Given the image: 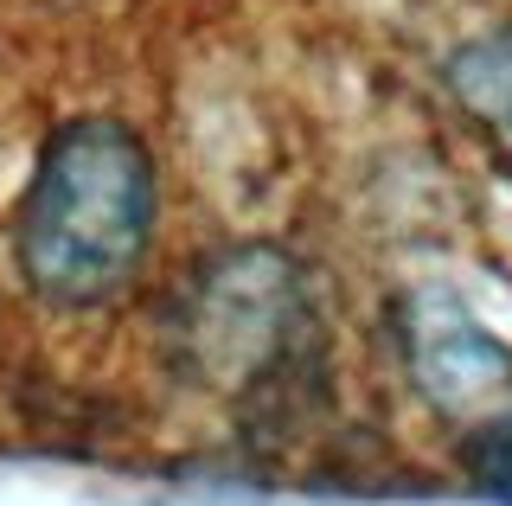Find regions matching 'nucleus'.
<instances>
[{
	"instance_id": "obj_5",
	"label": "nucleus",
	"mask_w": 512,
	"mask_h": 506,
	"mask_svg": "<svg viewBox=\"0 0 512 506\" xmlns=\"http://www.w3.org/2000/svg\"><path fill=\"white\" fill-rule=\"evenodd\" d=\"M468 468L480 474V487H493V494L512 500V410L500 417H487L468 442Z\"/></svg>"
},
{
	"instance_id": "obj_3",
	"label": "nucleus",
	"mask_w": 512,
	"mask_h": 506,
	"mask_svg": "<svg viewBox=\"0 0 512 506\" xmlns=\"http://www.w3.org/2000/svg\"><path fill=\"white\" fill-rule=\"evenodd\" d=\"M404 359H410L416 385L448 410L493 417V404L512 391V359L455 302H416L404 314Z\"/></svg>"
},
{
	"instance_id": "obj_2",
	"label": "nucleus",
	"mask_w": 512,
	"mask_h": 506,
	"mask_svg": "<svg viewBox=\"0 0 512 506\" xmlns=\"http://www.w3.org/2000/svg\"><path fill=\"white\" fill-rule=\"evenodd\" d=\"M314 308L301 295L295 263L276 250H231L192 282L180 314V346L192 372L224 391H256L308 359Z\"/></svg>"
},
{
	"instance_id": "obj_1",
	"label": "nucleus",
	"mask_w": 512,
	"mask_h": 506,
	"mask_svg": "<svg viewBox=\"0 0 512 506\" xmlns=\"http://www.w3.org/2000/svg\"><path fill=\"white\" fill-rule=\"evenodd\" d=\"M154 154L116 116H71L39 148L13 218V257L39 302L96 308L135 282L154 244Z\"/></svg>"
},
{
	"instance_id": "obj_4",
	"label": "nucleus",
	"mask_w": 512,
	"mask_h": 506,
	"mask_svg": "<svg viewBox=\"0 0 512 506\" xmlns=\"http://www.w3.org/2000/svg\"><path fill=\"white\" fill-rule=\"evenodd\" d=\"M442 77L455 90V103L512 154V26H493V33L455 45Z\"/></svg>"
}]
</instances>
